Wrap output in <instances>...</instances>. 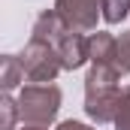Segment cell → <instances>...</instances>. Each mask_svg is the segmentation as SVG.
<instances>
[{"label": "cell", "instance_id": "cell-1", "mask_svg": "<svg viewBox=\"0 0 130 130\" xmlns=\"http://www.w3.org/2000/svg\"><path fill=\"white\" fill-rule=\"evenodd\" d=\"M30 39L52 45V48L58 52L64 70H79L85 61H91V58H88V39L82 36V30H73L55 9H52V12H42V15L36 18Z\"/></svg>", "mask_w": 130, "mask_h": 130}, {"label": "cell", "instance_id": "cell-2", "mask_svg": "<svg viewBox=\"0 0 130 130\" xmlns=\"http://www.w3.org/2000/svg\"><path fill=\"white\" fill-rule=\"evenodd\" d=\"M118 73L103 64H91L88 76H85V112L88 118H94L97 124L115 121L118 103H121V88H118Z\"/></svg>", "mask_w": 130, "mask_h": 130}, {"label": "cell", "instance_id": "cell-3", "mask_svg": "<svg viewBox=\"0 0 130 130\" xmlns=\"http://www.w3.org/2000/svg\"><path fill=\"white\" fill-rule=\"evenodd\" d=\"M61 109V91L55 85H27L18 94V115L24 124L48 127Z\"/></svg>", "mask_w": 130, "mask_h": 130}, {"label": "cell", "instance_id": "cell-4", "mask_svg": "<svg viewBox=\"0 0 130 130\" xmlns=\"http://www.w3.org/2000/svg\"><path fill=\"white\" fill-rule=\"evenodd\" d=\"M88 58L91 64H103L115 70L118 76L130 73V33L112 36V33H94L88 36Z\"/></svg>", "mask_w": 130, "mask_h": 130}, {"label": "cell", "instance_id": "cell-5", "mask_svg": "<svg viewBox=\"0 0 130 130\" xmlns=\"http://www.w3.org/2000/svg\"><path fill=\"white\" fill-rule=\"evenodd\" d=\"M21 67H24V76L30 79L33 85H48V82H55V76L64 70L58 52H55L52 45H45V42H36V39L27 42V48H24V55H21Z\"/></svg>", "mask_w": 130, "mask_h": 130}, {"label": "cell", "instance_id": "cell-6", "mask_svg": "<svg viewBox=\"0 0 130 130\" xmlns=\"http://www.w3.org/2000/svg\"><path fill=\"white\" fill-rule=\"evenodd\" d=\"M55 12L73 30H94L97 18L103 15L100 0H55Z\"/></svg>", "mask_w": 130, "mask_h": 130}, {"label": "cell", "instance_id": "cell-7", "mask_svg": "<svg viewBox=\"0 0 130 130\" xmlns=\"http://www.w3.org/2000/svg\"><path fill=\"white\" fill-rule=\"evenodd\" d=\"M21 79H27L24 76V67H21V58L3 55L0 58V85H3V91H12Z\"/></svg>", "mask_w": 130, "mask_h": 130}, {"label": "cell", "instance_id": "cell-8", "mask_svg": "<svg viewBox=\"0 0 130 130\" xmlns=\"http://www.w3.org/2000/svg\"><path fill=\"white\" fill-rule=\"evenodd\" d=\"M100 6H103V21L106 24L124 21L130 12V0H100Z\"/></svg>", "mask_w": 130, "mask_h": 130}, {"label": "cell", "instance_id": "cell-9", "mask_svg": "<svg viewBox=\"0 0 130 130\" xmlns=\"http://www.w3.org/2000/svg\"><path fill=\"white\" fill-rule=\"evenodd\" d=\"M115 127L118 130H130V85L121 94V103H118V112H115Z\"/></svg>", "mask_w": 130, "mask_h": 130}, {"label": "cell", "instance_id": "cell-10", "mask_svg": "<svg viewBox=\"0 0 130 130\" xmlns=\"http://www.w3.org/2000/svg\"><path fill=\"white\" fill-rule=\"evenodd\" d=\"M0 109H3V124H0V130H12L15 115H18V100L3 97V100H0Z\"/></svg>", "mask_w": 130, "mask_h": 130}, {"label": "cell", "instance_id": "cell-11", "mask_svg": "<svg viewBox=\"0 0 130 130\" xmlns=\"http://www.w3.org/2000/svg\"><path fill=\"white\" fill-rule=\"evenodd\" d=\"M58 130H94V127H88L82 121H64V124H58Z\"/></svg>", "mask_w": 130, "mask_h": 130}, {"label": "cell", "instance_id": "cell-12", "mask_svg": "<svg viewBox=\"0 0 130 130\" xmlns=\"http://www.w3.org/2000/svg\"><path fill=\"white\" fill-rule=\"evenodd\" d=\"M21 130H48V127H42V124H24Z\"/></svg>", "mask_w": 130, "mask_h": 130}]
</instances>
